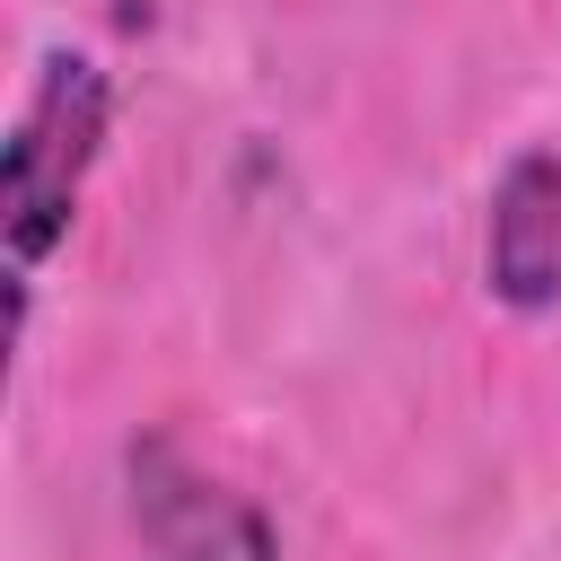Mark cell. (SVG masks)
<instances>
[{"label":"cell","instance_id":"obj_1","mask_svg":"<svg viewBox=\"0 0 561 561\" xmlns=\"http://www.w3.org/2000/svg\"><path fill=\"white\" fill-rule=\"evenodd\" d=\"M96 140H105V70L88 53H44V79L0 158V237L18 272H35L70 237V202L96 167Z\"/></svg>","mask_w":561,"mask_h":561},{"label":"cell","instance_id":"obj_2","mask_svg":"<svg viewBox=\"0 0 561 561\" xmlns=\"http://www.w3.org/2000/svg\"><path fill=\"white\" fill-rule=\"evenodd\" d=\"M491 298L508 307H561V158L526 149L491 193Z\"/></svg>","mask_w":561,"mask_h":561},{"label":"cell","instance_id":"obj_3","mask_svg":"<svg viewBox=\"0 0 561 561\" xmlns=\"http://www.w3.org/2000/svg\"><path fill=\"white\" fill-rule=\"evenodd\" d=\"M140 482H149V491H140L149 561H280L272 526H263L237 491H219V482H202V473H175L167 456H149Z\"/></svg>","mask_w":561,"mask_h":561}]
</instances>
